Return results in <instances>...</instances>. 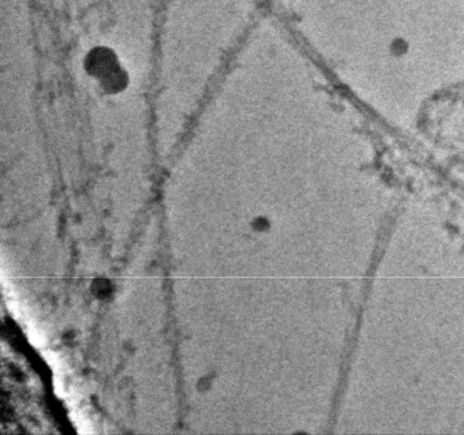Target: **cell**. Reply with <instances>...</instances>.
<instances>
[{
  "label": "cell",
  "mask_w": 464,
  "mask_h": 435,
  "mask_svg": "<svg viewBox=\"0 0 464 435\" xmlns=\"http://www.w3.org/2000/svg\"><path fill=\"white\" fill-rule=\"evenodd\" d=\"M28 337H30L31 344L36 346V347H41L42 344H45V337H44L41 332H37L36 330H30Z\"/></svg>",
  "instance_id": "6da1fadb"
},
{
  "label": "cell",
  "mask_w": 464,
  "mask_h": 435,
  "mask_svg": "<svg viewBox=\"0 0 464 435\" xmlns=\"http://www.w3.org/2000/svg\"><path fill=\"white\" fill-rule=\"evenodd\" d=\"M56 384H54V387H56V392L58 396H63L64 394V386L63 383L59 380V379H56V382H54Z\"/></svg>",
  "instance_id": "7a4b0ae2"
}]
</instances>
